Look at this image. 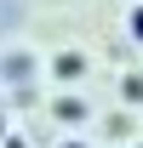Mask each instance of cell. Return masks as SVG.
Listing matches in <instances>:
<instances>
[{
    "label": "cell",
    "mask_w": 143,
    "mask_h": 148,
    "mask_svg": "<svg viewBox=\"0 0 143 148\" xmlns=\"http://www.w3.org/2000/svg\"><path fill=\"white\" fill-rule=\"evenodd\" d=\"M52 80H63V86L86 80V57H80V51H57L52 57Z\"/></svg>",
    "instance_id": "cell-1"
},
{
    "label": "cell",
    "mask_w": 143,
    "mask_h": 148,
    "mask_svg": "<svg viewBox=\"0 0 143 148\" xmlns=\"http://www.w3.org/2000/svg\"><path fill=\"white\" fill-rule=\"evenodd\" d=\"M57 148H92V143H57Z\"/></svg>",
    "instance_id": "cell-6"
},
{
    "label": "cell",
    "mask_w": 143,
    "mask_h": 148,
    "mask_svg": "<svg viewBox=\"0 0 143 148\" xmlns=\"http://www.w3.org/2000/svg\"><path fill=\"white\" fill-rule=\"evenodd\" d=\"M57 120H63V125H80V120H92V114H86V103H80V97H57Z\"/></svg>",
    "instance_id": "cell-2"
},
{
    "label": "cell",
    "mask_w": 143,
    "mask_h": 148,
    "mask_svg": "<svg viewBox=\"0 0 143 148\" xmlns=\"http://www.w3.org/2000/svg\"><path fill=\"white\" fill-rule=\"evenodd\" d=\"M126 29H132V46H143V0L132 6V17H126Z\"/></svg>",
    "instance_id": "cell-4"
},
{
    "label": "cell",
    "mask_w": 143,
    "mask_h": 148,
    "mask_svg": "<svg viewBox=\"0 0 143 148\" xmlns=\"http://www.w3.org/2000/svg\"><path fill=\"white\" fill-rule=\"evenodd\" d=\"M6 148H29V143H23V137H6Z\"/></svg>",
    "instance_id": "cell-5"
},
{
    "label": "cell",
    "mask_w": 143,
    "mask_h": 148,
    "mask_svg": "<svg viewBox=\"0 0 143 148\" xmlns=\"http://www.w3.org/2000/svg\"><path fill=\"white\" fill-rule=\"evenodd\" d=\"M120 103H132V108L143 103V74H126L120 80Z\"/></svg>",
    "instance_id": "cell-3"
},
{
    "label": "cell",
    "mask_w": 143,
    "mask_h": 148,
    "mask_svg": "<svg viewBox=\"0 0 143 148\" xmlns=\"http://www.w3.org/2000/svg\"><path fill=\"white\" fill-rule=\"evenodd\" d=\"M0 143H6V125H0Z\"/></svg>",
    "instance_id": "cell-7"
}]
</instances>
